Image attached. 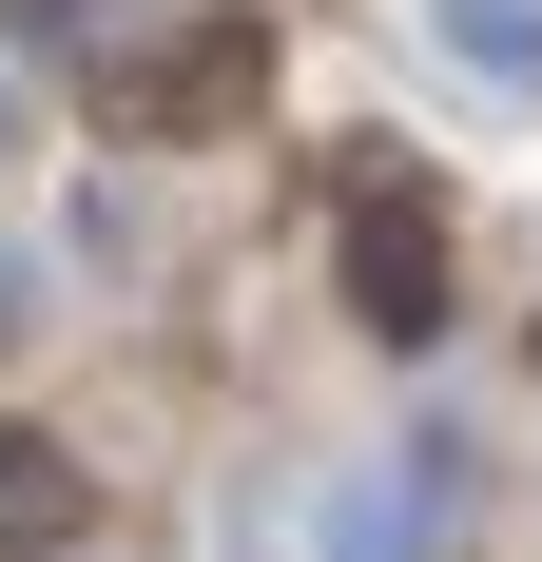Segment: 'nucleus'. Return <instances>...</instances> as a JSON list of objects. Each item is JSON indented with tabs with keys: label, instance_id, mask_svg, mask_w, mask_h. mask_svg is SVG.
I'll list each match as a JSON object with an SVG mask.
<instances>
[{
	"label": "nucleus",
	"instance_id": "obj_1",
	"mask_svg": "<svg viewBox=\"0 0 542 562\" xmlns=\"http://www.w3.org/2000/svg\"><path fill=\"white\" fill-rule=\"evenodd\" d=\"M349 311H369L387 349L445 330V233H427V194H369V214H349Z\"/></svg>",
	"mask_w": 542,
	"mask_h": 562
},
{
	"label": "nucleus",
	"instance_id": "obj_2",
	"mask_svg": "<svg viewBox=\"0 0 542 562\" xmlns=\"http://www.w3.org/2000/svg\"><path fill=\"white\" fill-rule=\"evenodd\" d=\"M78 505H98V485H78V447L0 427V543H20V562H39V543H78Z\"/></svg>",
	"mask_w": 542,
	"mask_h": 562
},
{
	"label": "nucleus",
	"instance_id": "obj_3",
	"mask_svg": "<svg viewBox=\"0 0 542 562\" xmlns=\"http://www.w3.org/2000/svg\"><path fill=\"white\" fill-rule=\"evenodd\" d=\"M445 58H485V78H542V0H445Z\"/></svg>",
	"mask_w": 542,
	"mask_h": 562
},
{
	"label": "nucleus",
	"instance_id": "obj_4",
	"mask_svg": "<svg viewBox=\"0 0 542 562\" xmlns=\"http://www.w3.org/2000/svg\"><path fill=\"white\" fill-rule=\"evenodd\" d=\"M20 40H78V58H98V40H136V0H20Z\"/></svg>",
	"mask_w": 542,
	"mask_h": 562
},
{
	"label": "nucleus",
	"instance_id": "obj_5",
	"mask_svg": "<svg viewBox=\"0 0 542 562\" xmlns=\"http://www.w3.org/2000/svg\"><path fill=\"white\" fill-rule=\"evenodd\" d=\"M0 156H20V98H0Z\"/></svg>",
	"mask_w": 542,
	"mask_h": 562
}]
</instances>
